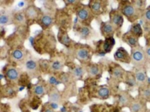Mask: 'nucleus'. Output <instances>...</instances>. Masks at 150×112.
<instances>
[{
  "instance_id": "4",
  "label": "nucleus",
  "mask_w": 150,
  "mask_h": 112,
  "mask_svg": "<svg viewBox=\"0 0 150 112\" xmlns=\"http://www.w3.org/2000/svg\"><path fill=\"white\" fill-rule=\"evenodd\" d=\"M77 14V17L80 19L81 22L83 23H87L88 21H91L92 19V11H90L88 6L86 5H81V7H79L76 11Z\"/></svg>"
},
{
  "instance_id": "5",
  "label": "nucleus",
  "mask_w": 150,
  "mask_h": 112,
  "mask_svg": "<svg viewBox=\"0 0 150 112\" xmlns=\"http://www.w3.org/2000/svg\"><path fill=\"white\" fill-rule=\"evenodd\" d=\"M25 66H26V69L28 71V75H30L32 77H36L39 75L40 68V64L38 63L37 61L30 59V60L27 61Z\"/></svg>"
},
{
  "instance_id": "10",
  "label": "nucleus",
  "mask_w": 150,
  "mask_h": 112,
  "mask_svg": "<svg viewBox=\"0 0 150 112\" xmlns=\"http://www.w3.org/2000/svg\"><path fill=\"white\" fill-rule=\"evenodd\" d=\"M123 39H124V41L125 42H126L128 45H129L131 48H135V47H137V46H138V39H137V38L135 36V35H133V34H131V32L129 33H127V34H125L124 35V37H123Z\"/></svg>"
},
{
  "instance_id": "39",
  "label": "nucleus",
  "mask_w": 150,
  "mask_h": 112,
  "mask_svg": "<svg viewBox=\"0 0 150 112\" xmlns=\"http://www.w3.org/2000/svg\"><path fill=\"white\" fill-rule=\"evenodd\" d=\"M43 112H55V111H54V110H53L52 108H46V109H45V110L43 111Z\"/></svg>"
},
{
  "instance_id": "27",
  "label": "nucleus",
  "mask_w": 150,
  "mask_h": 112,
  "mask_svg": "<svg viewBox=\"0 0 150 112\" xmlns=\"http://www.w3.org/2000/svg\"><path fill=\"white\" fill-rule=\"evenodd\" d=\"M124 73H125V70L119 66H117L112 70V75L116 79L121 78L124 75Z\"/></svg>"
},
{
  "instance_id": "23",
  "label": "nucleus",
  "mask_w": 150,
  "mask_h": 112,
  "mask_svg": "<svg viewBox=\"0 0 150 112\" xmlns=\"http://www.w3.org/2000/svg\"><path fill=\"white\" fill-rule=\"evenodd\" d=\"M111 95V90L107 87H101L98 90V97L101 99H106Z\"/></svg>"
},
{
  "instance_id": "3",
  "label": "nucleus",
  "mask_w": 150,
  "mask_h": 112,
  "mask_svg": "<svg viewBox=\"0 0 150 112\" xmlns=\"http://www.w3.org/2000/svg\"><path fill=\"white\" fill-rule=\"evenodd\" d=\"M25 16L26 19L28 20H40L41 18L40 14H41V11L40 9H39L38 7H36L35 5H29L28 7H27L25 9Z\"/></svg>"
},
{
  "instance_id": "33",
  "label": "nucleus",
  "mask_w": 150,
  "mask_h": 112,
  "mask_svg": "<svg viewBox=\"0 0 150 112\" xmlns=\"http://www.w3.org/2000/svg\"><path fill=\"white\" fill-rule=\"evenodd\" d=\"M70 80H71V77H70V75H69V74H67V73H62L59 75V80L62 83H64V84L69 83V81H70Z\"/></svg>"
},
{
  "instance_id": "40",
  "label": "nucleus",
  "mask_w": 150,
  "mask_h": 112,
  "mask_svg": "<svg viewBox=\"0 0 150 112\" xmlns=\"http://www.w3.org/2000/svg\"><path fill=\"white\" fill-rule=\"evenodd\" d=\"M66 4H76L77 3V1H74V0H69V1H65Z\"/></svg>"
},
{
  "instance_id": "42",
  "label": "nucleus",
  "mask_w": 150,
  "mask_h": 112,
  "mask_svg": "<svg viewBox=\"0 0 150 112\" xmlns=\"http://www.w3.org/2000/svg\"><path fill=\"white\" fill-rule=\"evenodd\" d=\"M24 112H30V111H28H28H25Z\"/></svg>"
},
{
  "instance_id": "26",
  "label": "nucleus",
  "mask_w": 150,
  "mask_h": 112,
  "mask_svg": "<svg viewBox=\"0 0 150 112\" xmlns=\"http://www.w3.org/2000/svg\"><path fill=\"white\" fill-rule=\"evenodd\" d=\"M12 18L11 16L8 14H1L0 15V24L1 26H6L9 24H11Z\"/></svg>"
},
{
  "instance_id": "31",
  "label": "nucleus",
  "mask_w": 150,
  "mask_h": 112,
  "mask_svg": "<svg viewBox=\"0 0 150 112\" xmlns=\"http://www.w3.org/2000/svg\"><path fill=\"white\" fill-rule=\"evenodd\" d=\"M125 82L128 86L129 87H135L137 85V80L135 76H133L131 74H127L126 77H125Z\"/></svg>"
},
{
  "instance_id": "20",
  "label": "nucleus",
  "mask_w": 150,
  "mask_h": 112,
  "mask_svg": "<svg viewBox=\"0 0 150 112\" xmlns=\"http://www.w3.org/2000/svg\"><path fill=\"white\" fill-rule=\"evenodd\" d=\"M12 59L16 62H22L25 58V54L22 50L20 49H16L12 51L11 53Z\"/></svg>"
},
{
  "instance_id": "37",
  "label": "nucleus",
  "mask_w": 150,
  "mask_h": 112,
  "mask_svg": "<svg viewBox=\"0 0 150 112\" xmlns=\"http://www.w3.org/2000/svg\"><path fill=\"white\" fill-rule=\"evenodd\" d=\"M49 82H50L51 85H57L58 83V81L57 80V78H55V77H53V76H52V77L50 78Z\"/></svg>"
},
{
  "instance_id": "19",
  "label": "nucleus",
  "mask_w": 150,
  "mask_h": 112,
  "mask_svg": "<svg viewBox=\"0 0 150 112\" xmlns=\"http://www.w3.org/2000/svg\"><path fill=\"white\" fill-rule=\"evenodd\" d=\"M64 68V63L60 60H54L53 62L51 63V68L50 69L54 72V73H58V72H61Z\"/></svg>"
},
{
  "instance_id": "24",
  "label": "nucleus",
  "mask_w": 150,
  "mask_h": 112,
  "mask_svg": "<svg viewBox=\"0 0 150 112\" xmlns=\"http://www.w3.org/2000/svg\"><path fill=\"white\" fill-rule=\"evenodd\" d=\"M88 74L89 76L91 77H93V76H96L100 74V68L98 67V65L96 64H91L88 67Z\"/></svg>"
},
{
  "instance_id": "25",
  "label": "nucleus",
  "mask_w": 150,
  "mask_h": 112,
  "mask_svg": "<svg viewBox=\"0 0 150 112\" xmlns=\"http://www.w3.org/2000/svg\"><path fill=\"white\" fill-rule=\"evenodd\" d=\"M118 104L122 106H126L129 104H130V99H129V96L128 95L126 92L122 93L119 98H118Z\"/></svg>"
},
{
  "instance_id": "36",
  "label": "nucleus",
  "mask_w": 150,
  "mask_h": 112,
  "mask_svg": "<svg viewBox=\"0 0 150 112\" xmlns=\"http://www.w3.org/2000/svg\"><path fill=\"white\" fill-rule=\"evenodd\" d=\"M143 18L148 22V23H150V6L149 8H147L145 10V11L143 13Z\"/></svg>"
},
{
  "instance_id": "41",
  "label": "nucleus",
  "mask_w": 150,
  "mask_h": 112,
  "mask_svg": "<svg viewBox=\"0 0 150 112\" xmlns=\"http://www.w3.org/2000/svg\"><path fill=\"white\" fill-rule=\"evenodd\" d=\"M24 4V2H21V4H19V6H23Z\"/></svg>"
},
{
  "instance_id": "11",
  "label": "nucleus",
  "mask_w": 150,
  "mask_h": 112,
  "mask_svg": "<svg viewBox=\"0 0 150 112\" xmlns=\"http://www.w3.org/2000/svg\"><path fill=\"white\" fill-rule=\"evenodd\" d=\"M111 23H112L116 27H121L124 23V17L123 15L117 12H112L111 14Z\"/></svg>"
},
{
  "instance_id": "32",
  "label": "nucleus",
  "mask_w": 150,
  "mask_h": 112,
  "mask_svg": "<svg viewBox=\"0 0 150 112\" xmlns=\"http://www.w3.org/2000/svg\"><path fill=\"white\" fill-rule=\"evenodd\" d=\"M130 110L132 112H140L142 111V104L140 102H132L130 104Z\"/></svg>"
},
{
  "instance_id": "12",
  "label": "nucleus",
  "mask_w": 150,
  "mask_h": 112,
  "mask_svg": "<svg viewBox=\"0 0 150 112\" xmlns=\"http://www.w3.org/2000/svg\"><path fill=\"white\" fill-rule=\"evenodd\" d=\"M40 24L41 25L43 29H48L53 24V18L50 15L44 14V15H42L41 18L40 19Z\"/></svg>"
},
{
  "instance_id": "13",
  "label": "nucleus",
  "mask_w": 150,
  "mask_h": 112,
  "mask_svg": "<svg viewBox=\"0 0 150 112\" xmlns=\"http://www.w3.org/2000/svg\"><path fill=\"white\" fill-rule=\"evenodd\" d=\"M58 41L62 45H65V46H69L72 44V40L69 37L67 32L65 30H62V29H60L59 33H58Z\"/></svg>"
},
{
  "instance_id": "7",
  "label": "nucleus",
  "mask_w": 150,
  "mask_h": 112,
  "mask_svg": "<svg viewBox=\"0 0 150 112\" xmlns=\"http://www.w3.org/2000/svg\"><path fill=\"white\" fill-rule=\"evenodd\" d=\"M116 29H117V27L111 22L103 23L101 24V27H100L101 34L104 35L105 38L112 37V35L115 33Z\"/></svg>"
},
{
  "instance_id": "15",
  "label": "nucleus",
  "mask_w": 150,
  "mask_h": 112,
  "mask_svg": "<svg viewBox=\"0 0 150 112\" xmlns=\"http://www.w3.org/2000/svg\"><path fill=\"white\" fill-rule=\"evenodd\" d=\"M61 94L59 92V91L56 88H53L50 91V92L48 93V101L50 103H55L58 104L61 102Z\"/></svg>"
},
{
  "instance_id": "16",
  "label": "nucleus",
  "mask_w": 150,
  "mask_h": 112,
  "mask_svg": "<svg viewBox=\"0 0 150 112\" xmlns=\"http://www.w3.org/2000/svg\"><path fill=\"white\" fill-rule=\"evenodd\" d=\"M17 91L16 90L15 87H13L11 86H4L2 87V97H6V98H14L16 95Z\"/></svg>"
},
{
  "instance_id": "2",
  "label": "nucleus",
  "mask_w": 150,
  "mask_h": 112,
  "mask_svg": "<svg viewBox=\"0 0 150 112\" xmlns=\"http://www.w3.org/2000/svg\"><path fill=\"white\" fill-rule=\"evenodd\" d=\"M139 11L138 10L134 4H130V3H123V7L121 12L122 14L127 17V19L130 23H134L135 21H137L139 17Z\"/></svg>"
},
{
  "instance_id": "18",
  "label": "nucleus",
  "mask_w": 150,
  "mask_h": 112,
  "mask_svg": "<svg viewBox=\"0 0 150 112\" xmlns=\"http://www.w3.org/2000/svg\"><path fill=\"white\" fill-rule=\"evenodd\" d=\"M115 44V41H114V39L112 37H109V38H106L105 40L103 42V50H104V52L107 53V52H110L113 47V45Z\"/></svg>"
},
{
  "instance_id": "30",
  "label": "nucleus",
  "mask_w": 150,
  "mask_h": 112,
  "mask_svg": "<svg viewBox=\"0 0 150 112\" xmlns=\"http://www.w3.org/2000/svg\"><path fill=\"white\" fill-rule=\"evenodd\" d=\"M25 19H26V16H25V14H23V13H20V12H18V13H16V14H15V15L13 16V20H14V22L16 23H23L25 22Z\"/></svg>"
},
{
  "instance_id": "1",
  "label": "nucleus",
  "mask_w": 150,
  "mask_h": 112,
  "mask_svg": "<svg viewBox=\"0 0 150 112\" xmlns=\"http://www.w3.org/2000/svg\"><path fill=\"white\" fill-rule=\"evenodd\" d=\"M147 61L145 51L143 49L138 45L135 48H132L130 55V63L137 68H142Z\"/></svg>"
},
{
  "instance_id": "34",
  "label": "nucleus",
  "mask_w": 150,
  "mask_h": 112,
  "mask_svg": "<svg viewBox=\"0 0 150 112\" xmlns=\"http://www.w3.org/2000/svg\"><path fill=\"white\" fill-rule=\"evenodd\" d=\"M141 95L142 98H144L145 99H150V88L148 87H142V92H141Z\"/></svg>"
},
{
  "instance_id": "22",
  "label": "nucleus",
  "mask_w": 150,
  "mask_h": 112,
  "mask_svg": "<svg viewBox=\"0 0 150 112\" xmlns=\"http://www.w3.org/2000/svg\"><path fill=\"white\" fill-rule=\"evenodd\" d=\"M79 33H80V36H81V39H87L91 36L92 29L88 26H83L79 29Z\"/></svg>"
},
{
  "instance_id": "29",
  "label": "nucleus",
  "mask_w": 150,
  "mask_h": 112,
  "mask_svg": "<svg viewBox=\"0 0 150 112\" xmlns=\"http://www.w3.org/2000/svg\"><path fill=\"white\" fill-rule=\"evenodd\" d=\"M131 34L135 35L137 38H138L140 36H142V29L140 26V24H135L132 28H131Z\"/></svg>"
},
{
  "instance_id": "43",
  "label": "nucleus",
  "mask_w": 150,
  "mask_h": 112,
  "mask_svg": "<svg viewBox=\"0 0 150 112\" xmlns=\"http://www.w3.org/2000/svg\"><path fill=\"white\" fill-rule=\"evenodd\" d=\"M149 112H150V111H149Z\"/></svg>"
},
{
  "instance_id": "6",
  "label": "nucleus",
  "mask_w": 150,
  "mask_h": 112,
  "mask_svg": "<svg viewBox=\"0 0 150 112\" xmlns=\"http://www.w3.org/2000/svg\"><path fill=\"white\" fill-rule=\"evenodd\" d=\"M114 58L117 61L123 62L125 63H130V56L128 53V51L123 47H120L117 50V51L114 54Z\"/></svg>"
},
{
  "instance_id": "28",
  "label": "nucleus",
  "mask_w": 150,
  "mask_h": 112,
  "mask_svg": "<svg viewBox=\"0 0 150 112\" xmlns=\"http://www.w3.org/2000/svg\"><path fill=\"white\" fill-rule=\"evenodd\" d=\"M72 74L76 78H81L84 74V68L81 66H76L72 70Z\"/></svg>"
},
{
  "instance_id": "35",
  "label": "nucleus",
  "mask_w": 150,
  "mask_h": 112,
  "mask_svg": "<svg viewBox=\"0 0 150 112\" xmlns=\"http://www.w3.org/2000/svg\"><path fill=\"white\" fill-rule=\"evenodd\" d=\"M40 68L41 70L45 71V70H47L48 68H51V63L46 60H41L40 62Z\"/></svg>"
},
{
  "instance_id": "8",
  "label": "nucleus",
  "mask_w": 150,
  "mask_h": 112,
  "mask_svg": "<svg viewBox=\"0 0 150 112\" xmlns=\"http://www.w3.org/2000/svg\"><path fill=\"white\" fill-rule=\"evenodd\" d=\"M76 56L78 60L81 62H86L90 59V51L87 47H81L76 50Z\"/></svg>"
},
{
  "instance_id": "14",
  "label": "nucleus",
  "mask_w": 150,
  "mask_h": 112,
  "mask_svg": "<svg viewBox=\"0 0 150 112\" xmlns=\"http://www.w3.org/2000/svg\"><path fill=\"white\" fill-rule=\"evenodd\" d=\"M102 5H103V2L100 1V0H96V1H91L89 4V9L92 11V13L95 15H99L101 14L102 12Z\"/></svg>"
},
{
  "instance_id": "17",
  "label": "nucleus",
  "mask_w": 150,
  "mask_h": 112,
  "mask_svg": "<svg viewBox=\"0 0 150 112\" xmlns=\"http://www.w3.org/2000/svg\"><path fill=\"white\" fill-rule=\"evenodd\" d=\"M33 92H34L35 95H36L37 97L42 98L46 93V86H44L43 84H37L35 86Z\"/></svg>"
},
{
  "instance_id": "9",
  "label": "nucleus",
  "mask_w": 150,
  "mask_h": 112,
  "mask_svg": "<svg viewBox=\"0 0 150 112\" xmlns=\"http://www.w3.org/2000/svg\"><path fill=\"white\" fill-rule=\"evenodd\" d=\"M5 78L11 82H17L20 79V74L19 71L15 68H10L5 72Z\"/></svg>"
},
{
  "instance_id": "38",
  "label": "nucleus",
  "mask_w": 150,
  "mask_h": 112,
  "mask_svg": "<svg viewBox=\"0 0 150 112\" xmlns=\"http://www.w3.org/2000/svg\"><path fill=\"white\" fill-rule=\"evenodd\" d=\"M145 55L147 59H149L150 60V46H148L145 50Z\"/></svg>"
},
{
  "instance_id": "21",
  "label": "nucleus",
  "mask_w": 150,
  "mask_h": 112,
  "mask_svg": "<svg viewBox=\"0 0 150 112\" xmlns=\"http://www.w3.org/2000/svg\"><path fill=\"white\" fill-rule=\"evenodd\" d=\"M135 78L137 82L140 84L141 86H143L144 85H147V80H148V77L146 75V74L144 72H142V71H138L136 73L135 75Z\"/></svg>"
}]
</instances>
